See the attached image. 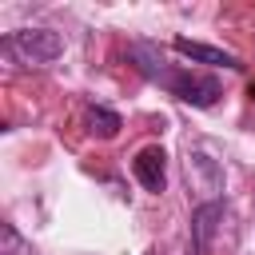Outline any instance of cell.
Masks as SVG:
<instances>
[{
    "label": "cell",
    "instance_id": "3",
    "mask_svg": "<svg viewBox=\"0 0 255 255\" xmlns=\"http://www.w3.org/2000/svg\"><path fill=\"white\" fill-rule=\"evenodd\" d=\"M131 171H135V179L147 187V191H163V183H167V151L163 147H143L135 159H131Z\"/></svg>",
    "mask_w": 255,
    "mask_h": 255
},
{
    "label": "cell",
    "instance_id": "4",
    "mask_svg": "<svg viewBox=\"0 0 255 255\" xmlns=\"http://www.w3.org/2000/svg\"><path fill=\"white\" fill-rule=\"evenodd\" d=\"M179 56H187V60H195V64H211V68H243L231 52H223V48H211V44H199V40H187V36H175V44H171Z\"/></svg>",
    "mask_w": 255,
    "mask_h": 255
},
{
    "label": "cell",
    "instance_id": "5",
    "mask_svg": "<svg viewBox=\"0 0 255 255\" xmlns=\"http://www.w3.org/2000/svg\"><path fill=\"white\" fill-rule=\"evenodd\" d=\"M219 211H223L219 203H203V207L195 211V219H191V223H195V247H199V251L207 247V235H211V227H215L211 219H219Z\"/></svg>",
    "mask_w": 255,
    "mask_h": 255
},
{
    "label": "cell",
    "instance_id": "1",
    "mask_svg": "<svg viewBox=\"0 0 255 255\" xmlns=\"http://www.w3.org/2000/svg\"><path fill=\"white\" fill-rule=\"evenodd\" d=\"M131 60H135V68H139L147 80L163 84V88H167L175 100H183V104L211 108V104L219 100V80H211V76H191V72H183V68H171L151 44H131Z\"/></svg>",
    "mask_w": 255,
    "mask_h": 255
},
{
    "label": "cell",
    "instance_id": "6",
    "mask_svg": "<svg viewBox=\"0 0 255 255\" xmlns=\"http://www.w3.org/2000/svg\"><path fill=\"white\" fill-rule=\"evenodd\" d=\"M88 124H92V131H96V135H104V139H112V135L120 131V116H116V112H108V108H100V104L88 112Z\"/></svg>",
    "mask_w": 255,
    "mask_h": 255
},
{
    "label": "cell",
    "instance_id": "2",
    "mask_svg": "<svg viewBox=\"0 0 255 255\" xmlns=\"http://www.w3.org/2000/svg\"><path fill=\"white\" fill-rule=\"evenodd\" d=\"M8 48L24 64H52L64 52V40H60V32H48V28H24V32L8 36Z\"/></svg>",
    "mask_w": 255,
    "mask_h": 255
}]
</instances>
